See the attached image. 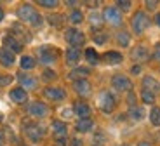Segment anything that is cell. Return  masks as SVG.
Listing matches in <instances>:
<instances>
[{
    "instance_id": "6da1fadb",
    "label": "cell",
    "mask_w": 160,
    "mask_h": 146,
    "mask_svg": "<svg viewBox=\"0 0 160 146\" xmlns=\"http://www.w3.org/2000/svg\"><path fill=\"white\" fill-rule=\"evenodd\" d=\"M18 18H19L23 23H28V24H32V26H35V28L42 26V23H44V18L35 11L33 5H28V4H24V5L19 7V11H18Z\"/></svg>"
},
{
    "instance_id": "7a4b0ae2",
    "label": "cell",
    "mask_w": 160,
    "mask_h": 146,
    "mask_svg": "<svg viewBox=\"0 0 160 146\" xmlns=\"http://www.w3.org/2000/svg\"><path fill=\"white\" fill-rule=\"evenodd\" d=\"M131 24H132V32L136 33V35H141V33L148 28L150 19H148V16H146L143 11H138L136 14H134V18H132Z\"/></svg>"
},
{
    "instance_id": "3957f363",
    "label": "cell",
    "mask_w": 160,
    "mask_h": 146,
    "mask_svg": "<svg viewBox=\"0 0 160 146\" xmlns=\"http://www.w3.org/2000/svg\"><path fill=\"white\" fill-rule=\"evenodd\" d=\"M38 58H40V63L52 64L58 61V51L52 45H42L38 49Z\"/></svg>"
},
{
    "instance_id": "277c9868",
    "label": "cell",
    "mask_w": 160,
    "mask_h": 146,
    "mask_svg": "<svg viewBox=\"0 0 160 146\" xmlns=\"http://www.w3.org/2000/svg\"><path fill=\"white\" fill-rule=\"evenodd\" d=\"M64 38H66V42L72 45V47H82L85 43V37L82 32H78V30H75V28H68L66 30V33H64Z\"/></svg>"
},
{
    "instance_id": "5b68a950",
    "label": "cell",
    "mask_w": 160,
    "mask_h": 146,
    "mask_svg": "<svg viewBox=\"0 0 160 146\" xmlns=\"http://www.w3.org/2000/svg\"><path fill=\"white\" fill-rule=\"evenodd\" d=\"M23 127H24V134L28 136L32 141H40V139L44 138V129H42L40 125H37V123L24 122Z\"/></svg>"
},
{
    "instance_id": "8992f818",
    "label": "cell",
    "mask_w": 160,
    "mask_h": 146,
    "mask_svg": "<svg viewBox=\"0 0 160 146\" xmlns=\"http://www.w3.org/2000/svg\"><path fill=\"white\" fill-rule=\"evenodd\" d=\"M28 113L32 117H35V118H44V117L49 115V106L45 103H42V101H33L28 106Z\"/></svg>"
},
{
    "instance_id": "52a82bcc",
    "label": "cell",
    "mask_w": 160,
    "mask_h": 146,
    "mask_svg": "<svg viewBox=\"0 0 160 146\" xmlns=\"http://www.w3.org/2000/svg\"><path fill=\"white\" fill-rule=\"evenodd\" d=\"M99 108L104 111V113H112V111L115 110V98H113L112 92H108V91L101 92V96H99Z\"/></svg>"
},
{
    "instance_id": "ba28073f",
    "label": "cell",
    "mask_w": 160,
    "mask_h": 146,
    "mask_svg": "<svg viewBox=\"0 0 160 146\" xmlns=\"http://www.w3.org/2000/svg\"><path fill=\"white\" fill-rule=\"evenodd\" d=\"M112 87L117 91H131L132 89V82L129 77L125 75H115L112 78Z\"/></svg>"
},
{
    "instance_id": "9c48e42d",
    "label": "cell",
    "mask_w": 160,
    "mask_h": 146,
    "mask_svg": "<svg viewBox=\"0 0 160 146\" xmlns=\"http://www.w3.org/2000/svg\"><path fill=\"white\" fill-rule=\"evenodd\" d=\"M103 16H104V19L108 21L110 24H113V26H120V24H122V14H120V11L117 7H106Z\"/></svg>"
},
{
    "instance_id": "30bf717a",
    "label": "cell",
    "mask_w": 160,
    "mask_h": 146,
    "mask_svg": "<svg viewBox=\"0 0 160 146\" xmlns=\"http://www.w3.org/2000/svg\"><path fill=\"white\" fill-rule=\"evenodd\" d=\"M44 96L51 101H63L66 98V92L61 87H47V89H44Z\"/></svg>"
},
{
    "instance_id": "8fae6325",
    "label": "cell",
    "mask_w": 160,
    "mask_h": 146,
    "mask_svg": "<svg viewBox=\"0 0 160 146\" xmlns=\"http://www.w3.org/2000/svg\"><path fill=\"white\" fill-rule=\"evenodd\" d=\"M4 49H7V51L12 52V54H18V52L23 51V45H21L19 40H16L12 35H7L4 38Z\"/></svg>"
},
{
    "instance_id": "7c38bea8",
    "label": "cell",
    "mask_w": 160,
    "mask_h": 146,
    "mask_svg": "<svg viewBox=\"0 0 160 146\" xmlns=\"http://www.w3.org/2000/svg\"><path fill=\"white\" fill-rule=\"evenodd\" d=\"M73 113H75L77 117H80V120L89 118V117H91V106H89L87 103H84V101H77V103L73 104Z\"/></svg>"
},
{
    "instance_id": "4fadbf2b",
    "label": "cell",
    "mask_w": 160,
    "mask_h": 146,
    "mask_svg": "<svg viewBox=\"0 0 160 146\" xmlns=\"http://www.w3.org/2000/svg\"><path fill=\"white\" fill-rule=\"evenodd\" d=\"M73 89H75V92L78 96H82V98H87V96L91 94V83H89L87 80H75V82H73Z\"/></svg>"
},
{
    "instance_id": "5bb4252c",
    "label": "cell",
    "mask_w": 160,
    "mask_h": 146,
    "mask_svg": "<svg viewBox=\"0 0 160 146\" xmlns=\"http://www.w3.org/2000/svg\"><path fill=\"white\" fill-rule=\"evenodd\" d=\"M9 98H11L12 103H24L26 99H28V92L24 91V89H21V87H18V89H12L11 92H9Z\"/></svg>"
},
{
    "instance_id": "9a60e30c",
    "label": "cell",
    "mask_w": 160,
    "mask_h": 146,
    "mask_svg": "<svg viewBox=\"0 0 160 146\" xmlns=\"http://www.w3.org/2000/svg\"><path fill=\"white\" fill-rule=\"evenodd\" d=\"M51 127H52V132H54L56 139H63L64 136H66V132H68V127H66V123L61 122V120H54Z\"/></svg>"
},
{
    "instance_id": "2e32d148",
    "label": "cell",
    "mask_w": 160,
    "mask_h": 146,
    "mask_svg": "<svg viewBox=\"0 0 160 146\" xmlns=\"http://www.w3.org/2000/svg\"><path fill=\"white\" fill-rule=\"evenodd\" d=\"M150 58V52L148 49L144 47V45H138V47H134V51H132V59L138 61V63H143V61H146Z\"/></svg>"
},
{
    "instance_id": "e0dca14e",
    "label": "cell",
    "mask_w": 160,
    "mask_h": 146,
    "mask_svg": "<svg viewBox=\"0 0 160 146\" xmlns=\"http://www.w3.org/2000/svg\"><path fill=\"white\" fill-rule=\"evenodd\" d=\"M103 59L108 64H120L122 61H124V56L120 54V52H117V51H108V52L103 54Z\"/></svg>"
},
{
    "instance_id": "ac0fdd59",
    "label": "cell",
    "mask_w": 160,
    "mask_h": 146,
    "mask_svg": "<svg viewBox=\"0 0 160 146\" xmlns=\"http://www.w3.org/2000/svg\"><path fill=\"white\" fill-rule=\"evenodd\" d=\"M14 61H16V58H14V54L12 52H9L7 49H0V64L2 66H12L14 64Z\"/></svg>"
},
{
    "instance_id": "d6986e66",
    "label": "cell",
    "mask_w": 160,
    "mask_h": 146,
    "mask_svg": "<svg viewBox=\"0 0 160 146\" xmlns=\"http://www.w3.org/2000/svg\"><path fill=\"white\" fill-rule=\"evenodd\" d=\"M80 58H82V52H80V49L70 47L68 51H66V63H68V64H77V63L80 61Z\"/></svg>"
},
{
    "instance_id": "ffe728a7",
    "label": "cell",
    "mask_w": 160,
    "mask_h": 146,
    "mask_svg": "<svg viewBox=\"0 0 160 146\" xmlns=\"http://www.w3.org/2000/svg\"><path fill=\"white\" fill-rule=\"evenodd\" d=\"M143 89L144 91H150V92H155L157 89H160V83L157 82L155 78H153V77H144L143 78Z\"/></svg>"
},
{
    "instance_id": "44dd1931",
    "label": "cell",
    "mask_w": 160,
    "mask_h": 146,
    "mask_svg": "<svg viewBox=\"0 0 160 146\" xmlns=\"http://www.w3.org/2000/svg\"><path fill=\"white\" fill-rule=\"evenodd\" d=\"M19 83H21V89H35L37 87V80L33 78V77H28V75H23L21 73L19 75Z\"/></svg>"
},
{
    "instance_id": "7402d4cb",
    "label": "cell",
    "mask_w": 160,
    "mask_h": 146,
    "mask_svg": "<svg viewBox=\"0 0 160 146\" xmlns=\"http://www.w3.org/2000/svg\"><path fill=\"white\" fill-rule=\"evenodd\" d=\"M91 73L89 68H75V70L70 71V78L72 80H85V77Z\"/></svg>"
},
{
    "instance_id": "603a6c76",
    "label": "cell",
    "mask_w": 160,
    "mask_h": 146,
    "mask_svg": "<svg viewBox=\"0 0 160 146\" xmlns=\"http://www.w3.org/2000/svg\"><path fill=\"white\" fill-rule=\"evenodd\" d=\"M92 127H94V122L91 118H84V120H78L77 122V130L78 132H89Z\"/></svg>"
},
{
    "instance_id": "cb8c5ba5",
    "label": "cell",
    "mask_w": 160,
    "mask_h": 146,
    "mask_svg": "<svg viewBox=\"0 0 160 146\" xmlns=\"http://www.w3.org/2000/svg\"><path fill=\"white\" fill-rule=\"evenodd\" d=\"M35 64H37V61L33 59L32 56H23V58H21V61H19V66L23 68V70H33V68H35Z\"/></svg>"
},
{
    "instance_id": "d4e9b609",
    "label": "cell",
    "mask_w": 160,
    "mask_h": 146,
    "mask_svg": "<svg viewBox=\"0 0 160 146\" xmlns=\"http://www.w3.org/2000/svg\"><path fill=\"white\" fill-rule=\"evenodd\" d=\"M84 56H85V59H87V61H89V63H91V64H98V63H99V56H98V52L94 51V49H92V47L85 49Z\"/></svg>"
},
{
    "instance_id": "484cf974",
    "label": "cell",
    "mask_w": 160,
    "mask_h": 146,
    "mask_svg": "<svg viewBox=\"0 0 160 146\" xmlns=\"http://www.w3.org/2000/svg\"><path fill=\"white\" fill-rule=\"evenodd\" d=\"M117 42H118L120 47H127L129 43H131V33H127V32L117 33Z\"/></svg>"
},
{
    "instance_id": "4316f807",
    "label": "cell",
    "mask_w": 160,
    "mask_h": 146,
    "mask_svg": "<svg viewBox=\"0 0 160 146\" xmlns=\"http://www.w3.org/2000/svg\"><path fill=\"white\" fill-rule=\"evenodd\" d=\"M150 122H152V125L160 127V108L158 106L152 108V111H150Z\"/></svg>"
},
{
    "instance_id": "83f0119b",
    "label": "cell",
    "mask_w": 160,
    "mask_h": 146,
    "mask_svg": "<svg viewBox=\"0 0 160 146\" xmlns=\"http://www.w3.org/2000/svg\"><path fill=\"white\" fill-rule=\"evenodd\" d=\"M141 101H143L144 104H153L155 103V94L143 89V91H141Z\"/></svg>"
},
{
    "instance_id": "f1b7e54d",
    "label": "cell",
    "mask_w": 160,
    "mask_h": 146,
    "mask_svg": "<svg viewBox=\"0 0 160 146\" xmlns=\"http://www.w3.org/2000/svg\"><path fill=\"white\" fill-rule=\"evenodd\" d=\"M129 117H131L132 120H141L144 117V110L143 108L134 106V108H131V111H129Z\"/></svg>"
},
{
    "instance_id": "f546056e",
    "label": "cell",
    "mask_w": 160,
    "mask_h": 146,
    "mask_svg": "<svg viewBox=\"0 0 160 146\" xmlns=\"http://www.w3.org/2000/svg\"><path fill=\"white\" fill-rule=\"evenodd\" d=\"M70 21H72L73 24H78L84 21V14L78 11V9H75V11H72V14H70Z\"/></svg>"
},
{
    "instance_id": "4dcf8cb0",
    "label": "cell",
    "mask_w": 160,
    "mask_h": 146,
    "mask_svg": "<svg viewBox=\"0 0 160 146\" xmlns=\"http://www.w3.org/2000/svg\"><path fill=\"white\" fill-rule=\"evenodd\" d=\"M38 5H42V7H45V9H54L58 5V2L56 0H40Z\"/></svg>"
},
{
    "instance_id": "1f68e13d",
    "label": "cell",
    "mask_w": 160,
    "mask_h": 146,
    "mask_svg": "<svg viewBox=\"0 0 160 146\" xmlns=\"http://www.w3.org/2000/svg\"><path fill=\"white\" fill-rule=\"evenodd\" d=\"M131 2H129V0H118V2H117V9H122V11H129V9H131Z\"/></svg>"
},
{
    "instance_id": "d6a6232c",
    "label": "cell",
    "mask_w": 160,
    "mask_h": 146,
    "mask_svg": "<svg viewBox=\"0 0 160 146\" xmlns=\"http://www.w3.org/2000/svg\"><path fill=\"white\" fill-rule=\"evenodd\" d=\"M106 40H108V35H106V33H103V32H99V33H96V35H94V42L96 43H104L106 42Z\"/></svg>"
},
{
    "instance_id": "836d02e7",
    "label": "cell",
    "mask_w": 160,
    "mask_h": 146,
    "mask_svg": "<svg viewBox=\"0 0 160 146\" xmlns=\"http://www.w3.org/2000/svg\"><path fill=\"white\" fill-rule=\"evenodd\" d=\"M42 75H44V80H54L56 78V73H54L52 70H45Z\"/></svg>"
},
{
    "instance_id": "e575fe53",
    "label": "cell",
    "mask_w": 160,
    "mask_h": 146,
    "mask_svg": "<svg viewBox=\"0 0 160 146\" xmlns=\"http://www.w3.org/2000/svg\"><path fill=\"white\" fill-rule=\"evenodd\" d=\"M153 59L155 61H160V43L155 45V52H153Z\"/></svg>"
},
{
    "instance_id": "d590c367",
    "label": "cell",
    "mask_w": 160,
    "mask_h": 146,
    "mask_svg": "<svg viewBox=\"0 0 160 146\" xmlns=\"http://www.w3.org/2000/svg\"><path fill=\"white\" fill-rule=\"evenodd\" d=\"M49 21H51L52 24H61L63 18H61V16H51V18H49Z\"/></svg>"
},
{
    "instance_id": "8d00e7d4",
    "label": "cell",
    "mask_w": 160,
    "mask_h": 146,
    "mask_svg": "<svg viewBox=\"0 0 160 146\" xmlns=\"http://www.w3.org/2000/svg\"><path fill=\"white\" fill-rule=\"evenodd\" d=\"M91 21L92 23H101V16L99 14H91Z\"/></svg>"
},
{
    "instance_id": "74e56055",
    "label": "cell",
    "mask_w": 160,
    "mask_h": 146,
    "mask_svg": "<svg viewBox=\"0 0 160 146\" xmlns=\"http://www.w3.org/2000/svg\"><path fill=\"white\" fill-rule=\"evenodd\" d=\"M11 77H4V78H0V85H7V83H11Z\"/></svg>"
},
{
    "instance_id": "f35d334b",
    "label": "cell",
    "mask_w": 160,
    "mask_h": 146,
    "mask_svg": "<svg viewBox=\"0 0 160 146\" xmlns=\"http://www.w3.org/2000/svg\"><path fill=\"white\" fill-rule=\"evenodd\" d=\"M70 143H72L70 146H82V141H80V139H75V138H73Z\"/></svg>"
},
{
    "instance_id": "ab89813d",
    "label": "cell",
    "mask_w": 160,
    "mask_h": 146,
    "mask_svg": "<svg viewBox=\"0 0 160 146\" xmlns=\"http://www.w3.org/2000/svg\"><path fill=\"white\" fill-rule=\"evenodd\" d=\"M127 101H129V104H131L132 108H134V101H136V98H134V94H129V98H127Z\"/></svg>"
},
{
    "instance_id": "60d3db41",
    "label": "cell",
    "mask_w": 160,
    "mask_h": 146,
    "mask_svg": "<svg viewBox=\"0 0 160 146\" xmlns=\"http://www.w3.org/2000/svg\"><path fill=\"white\" fill-rule=\"evenodd\" d=\"M54 146H66V143H64V139H56V144Z\"/></svg>"
},
{
    "instance_id": "b9f144b4",
    "label": "cell",
    "mask_w": 160,
    "mask_h": 146,
    "mask_svg": "<svg viewBox=\"0 0 160 146\" xmlns=\"http://www.w3.org/2000/svg\"><path fill=\"white\" fill-rule=\"evenodd\" d=\"M146 5H148V9H155L157 7V2H146Z\"/></svg>"
},
{
    "instance_id": "7bdbcfd3",
    "label": "cell",
    "mask_w": 160,
    "mask_h": 146,
    "mask_svg": "<svg viewBox=\"0 0 160 146\" xmlns=\"http://www.w3.org/2000/svg\"><path fill=\"white\" fill-rule=\"evenodd\" d=\"M131 71H132V73H139V71H141V66H134Z\"/></svg>"
},
{
    "instance_id": "ee69618b",
    "label": "cell",
    "mask_w": 160,
    "mask_h": 146,
    "mask_svg": "<svg viewBox=\"0 0 160 146\" xmlns=\"http://www.w3.org/2000/svg\"><path fill=\"white\" fill-rule=\"evenodd\" d=\"M155 23H157V24H158V26H160V12H158V14H157V16H155Z\"/></svg>"
},
{
    "instance_id": "f6af8a7d",
    "label": "cell",
    "mask_w": 160,
    "mask_h": 146,
    "mask_svg": "<svg viewBox=\"0 0 160 146\" xmlns=\"http://www.w3.org/2000/svg\"><path fill=\"white\" fill-rule=\"evenodd\" d=\"M138 146H150V143H144V141H141Z\"/></svg>"
},
{
    "instance_id": "bcb514c9",
    "label": "cell",
    "mask_w": 160,
    "mask_h": 146,
    "mask_svg": "<svg viewBox=\"0 0 160 146\" xmlns=\"http://www.w3.org/2000/svg\"><path fill=\"white\" fill-rule=\"evenodd\" d=\"M4 144V136H2V132H0V146Z\"/></svg>"
},
{
    "instance_id": "7dc6e473",
    "label": "cell",
    "mask_w": 160,
    "mask_h": 146,
    "mask_svg": "<svg viewBox=\"0 0 160 146\" xmlns=\"http://www.w3.org/2000/svg\"><path fill=\"white\" fill-rule=\"evenodd\" d=\"M4 19V11H2V9H0V21Z\"/></svg>"
},
{
    "instance_id": "c3c4849f",
    "label": "cell",
    "mask_w": 160,
    "mask_h": 146,
    "mask_svg": "<svg viewBox=\"0 0 160 146\" xmlns=\"http://www.w3.org/2000/svg\"><path fill=\"white\" fill-rule=\"evenodd\" d=\"M2 120H4V115H2V113H0V122H2Z\"/></svg>"
}]
</instances>
